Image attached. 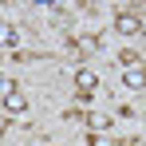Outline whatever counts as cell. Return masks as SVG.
Returning <instances> with one entry per match:
<instances>
[{"mask_svg":"<svg viewBox=\"0 0 146 146\" xmlns=\"http://www.w3.org/2000/svg\"><path fill=\"white\" fill-rule=\"evenodd\" d=\"M67 48H71V55H91V51H99V36H75Z\"/></svg>","mask_w":146,"mask_h":146,"instance_id":"3","label":"cell"},{"mask_svg":"<svg viewBox=\"0 0 146 146\" xmlns=\"http://www.w3.org/2000/svg\"><path fill=\"white\" fill-rule=\"evenodd\" d=\"M75 87H79V95H95L99 75L91 71V67H79V71H75Z\"/></svg>","mask_w":146,"mask_h":146,"instance_id":"2","label":"cell"},{"mask_svg":"<svg viewBox=\"0 0 146 146\" xmlns=\"http://www.w3.org/2000/svg\"><path fill=\"white\" fill-rule=\"evenodd\" d=\"M115 32H119V36H138V32H142V20H138L134 12H119V16H115Z\"/></svg>","mask_w":146,"mask_h":146,"instance_id":"1","label":"cell"},{"mask_svg":"<svg viewBox=\"0 0 146 146\" xmlns=\"http://www.w3.org/2000/svg\"><path fill=\"white\" fill-rule=\"evenodd\" d=\"M87 122H91L95 130H111V126H115V122L107 119V115H87Z\"/></svg>","mask_w":146,"mask_h":146,"instance_id":"7","label":"cell"},{"mask_svg":"<svg viewBox=\"0 0 146 146\" xmlns=\"http://www.w3.org/2000/svg\"><path fill=\"white\" fill-rule=\"evenodd\" d=\"M122 83H126V87H146V71L130 67V71H122Z\"/></svg>","mask_w":146,"mask_h":146,"instance_id":"5","label":"cell"},{"mask_svg":"<svg viewBox=\"0 0 146 146\" xmlns=\"http://www.w3.org/2000/svg\"><path fill=\"white\" fill-rule=\"evenodd\" d=\"M119 67H122V71L138 67V55H134V51H119Z\"/></svg>","mask_w":146,"mask_h":146,"instance_id":"6","label":"cell"},{"mask_svg":"<svg viewBox=\"0 0 146 146\" xmlns=\"http://www.w3.org/2000/svg\"><path fill=\"white\" fill-rule=\"evenodd\" d=\"M130 146H146V142H130Z\"/></svg>","mask_w":146,"mask_h":146,"instance_id":"9","label":"cell"},{"mask_svg":"<svg viewBox=\"0 0 146 146\" xmlns=\"http://www.w3.org/2000/svg\"><path fill=\"white\" fill-rule=\"evenodd\" d=\"M87 146H115L111 138H103V134H87Z\"/></svg>","mask_w":146,"mask_h":146,"instance_id":"8","label":"cell"},{"mask_svg":"<svg viewBox=\"0 0 146 146\" xmlns=\"http://www.w3.org/2000/svg\"><path fill=\"white\" fill-rule=\"evenodd\" d=\"M4 107H8V111H28V95L24 91H8V95H4Z\"/></svg>","mask_w":146,"mask_h":146,"instance_id":"4","label":"cell"}]
</instances>
